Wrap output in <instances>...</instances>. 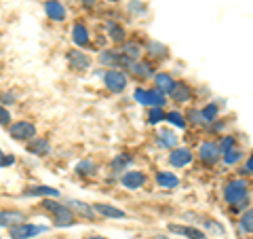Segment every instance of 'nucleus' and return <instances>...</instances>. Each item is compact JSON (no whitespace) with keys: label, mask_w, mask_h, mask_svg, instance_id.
<instances>
[{"label":"nucleus","mask_w":253,"mask_h":239,"mask_svg":"<svg viewBox=\"0 0 253 239\" xmlns=\"http://www.w3.org/2000/svg\"><path fill=\"white\" fill-rule=\"evenodd\" d=\"M247 195H249V184L245 180H230L224 188V197L228 203H243L247 201Z\"/></svg>","instance_id":"nucleus-1"},{"label":"nucleus","mask_w":253,"mask_h":239,"mask_svg":"<svg viewBox=\"0 0 253 239\" xmlns=\"http://www.w3.org/2000/svg\"><path fill=\"white\" fill-rule=\"evenodd\" d=\"M9 133L17 142H30L32 138H36V125L32 121H15L9 125Z\"/></svg>","instance_id":"nucleus-2"},{"label":"nucleus","mask_w":253,"mask_h":239,"mask_svg":"<svg viewBox=\"0 0 253 239\" xmlns=\"http://www.w3.org/2000/svg\"><path fill=\"white\" fill-rule=\"evenodd\" d=\"M46 227L42 225H32V222H21V225H15L9 229V237L11 239H32L36 235L44 233Z\"/></svg>","instance_id":"nucleus-3"},{"label":"nucleus","mask_w":253,"mask_h":239,"mask_svg":"<svg viewBox=\"0 0 253 239\" xmlns=\"http://www.w3.org/2000/svg\"><path fill=\"white\" fill-rule=\"evenodd\" d=\"M135 100L139 104L152 106V108H163L165 106V95L156 89H137L135 91Z\"/></svg>","instance_id":"nucleus-4"},{"label":"nucleus","mask_w":253,"mask_h":239,"mask_svg":"<svg viewBox=\"0 0 253 239\" xmlns=\"http://www.w3.org/2000/svg\"><path fill=\"white\" fill-rule=\"evenodd\" d=\"M199 157H201V161L203 163H207V165H213V163H217L219 159H221V150L217 146V142H203L201 148H199Z\"/></svg>","instance_id":"nucleus-5"},{"label":"nucleus","mask_w":253,"mask_h":239,"mask_svg":"<svg viewBox=\"0 0 253 239\" xmlns=\"http://www.w3.org/2000/svg\"><path fill=\"white\" fill-rule=\"evenodd\" d=\"M104 83L112 93H121L126 87V74L121 72V70H108L104 74Z\"/></svg>","instance_id":"nucleus-6"},{"label":"nucleus","mask_w":253,"mask_h":239,"mask_svg":"<svg viewBox=\"0 0 253 239\" xmlns=\"http://www.w3.org/2000/svg\"><path fill=\"white\" fill-rule=\"evenodd\" d=\"M21 222H28V214L21 212V210H0V227L4 229H11L15 225H21Z\"/></svg>","instance_id":"nucleus-7"},{"label":"nucleus","mask_w":253,"mask_h":239,"mask_svg":"<svg viewBox=\"0 0 253 239\" xmlns=\"http://www.w3.org/2000/svg\"><path fill=\"white\" fill-rule=\"evenodd\" d=\"M121 184L129 190H139L146 184V174L139 170H129V172L121 174Z\"/></svg>","instance_id":"nucleus-8"},{"label":"nucleus","mask_w":253,"mask_h":239,"mask_svg":"<svg viewBox=\"0 0 253 239\" xmlns=\"http://www.w3.org/2000/svg\"><path fill=\"white\" fill-rule=\"evenodd\" d=\"M68 66L70 70H76V72H84V70L91 68V58L83 51H68Z\"/></svg>","instance_id":"nucleus-9"},{"label":"nucleus","mask_w":253,"mask_h":239,"mask_svg":"<svg viewBox=\"0 0 253 239\" xmlns=\"http://www.w3.org/2000/svg\"><path fill=\"white\" fill-rule=\"evenodd\" d=\"M51 216H53L55 227H72L76 222V216H74V212H72L70 205H59V208L55 210Z\"/></svg>","instance_id":"nucleus-10"},{"label":"nucleus","mask_w":253,"mask_h":239,"mask_svg":"<svg viewBox=\"0 0 253 239\" xmlns=\"http://www.w3.org/2000/svg\"><path fill=\"white\" fill-rule=\"evenodd\" d=\"M26 150L30 155H36V157H44L51 153V142L46 138H32L30 142H26Z\"/></svg>","instance_id":"nucleus-11"},{"label":"nucleus","mask_w":253,"mask_h":239,"mask_svg":"<svg viewBox=\"0 0 253 239\" xmlns=\"http://www.w3.org/2000/svg\"><path fill=\"white\" fill-rule=\"evenodd\" d=\"M44 11H46V15H49L51 21H63V19H66V15H68L66 6H63L59 0H46V2H44Z\"/></svg>","instance_id":"nucleus-12"},{"label":"nucleus","mask_w":253,"mask_h":239,"mask_svg":"<svg viewBox=\"0 0 253 239\" xmlns=\"http://www.w3.org/2000/svg\"><path fill=\"white\" fill-rule=\"evenodd\" d=\"M192 161V150L190 148H173L169 155V163L173 167H184Z\"/></svg>","instance_id":"nucleus-13"},{"label":"nucleus","mask_w":253,"mask_h":239,"mask_svg":"<svg viewBox=\"0 0 253 239\" xmlns=\"http://www.w3.org/2000/svg\"><path fill=\"white\" fill-rule=\"evenodd\" d=\"M91 34H89V28L84 26V23H74V28H72V41H74V45L76 47H86L91 43V38H89Z\"/></svg>","instance_id":"nucleus-14"},{"label":"nucleus","mask_w":253,"mask_h":239,"mask_svg":"<svg viewBox=\"0 0 253 239\" xmlns=\"http://www.w3.org/2000/svg\"><path fill=\"white\" fill-rule=\"evenodd\" d=\"M21 195L23 197H59V190L51 186H26Z\"/></svg>","instance_id":"nucleus-15"},{"label":"nucleus","mask_w":253,"mask_h":239,"mask_svg":"<svg viewBox=\"0 0 253 239\" xmlns=\"http://www.w3.org/2000/svg\"><path fill=\"white\" fill-rule=\"evenodd\" d=\"M154 83H156V91H161V93H171L173 87H175V81H173V76L167 74V72L154 74Z\"/></svg>","instance_id":"nucleus-16"},{"label":"nucleus","mask_w":253,"mask_h":239,"mask_svg":"<svg viewBox=\"0 0 253 239\" xmlns=\"http://www.w3.org/2000/svg\"><path fill=\"white\" fill-rule=\"evenodd\" d=\"M99 63L106 68H118L121 66V53L114 49H106L99 53Z\"/></svg>","instance_id":"nucleus-17"},{"label":"nucleus","mask_w":253,"mask_h":239,"mask_svg":"<svg viewBox=\"0 0 253 239\" xmlns=\"http://www.w3.org/2000/svg\"><path fill=\"white\" fill-rule=\"evenodd\" d=\"M93 210L97 214H101V216H106V218H125L126 216L123 210L114 208V205H108V203H93Z\"/></svg>","instance_id":"nucleus-18"},{"label":"nucleus","mask_w":253,"mask_h":239,"mask_svg":"<svg viewBox=\"0 0 253 239\" xmlns=\"http://www.w3.org/2000/svg\"><path fill=\"white\" fill-rule=\"evenodd\" d=\"M171 98L175 100L177 104H184V102L192 98V89H190L186 83H175V87H173V91H171Z\"/></svg>","instance_id":"nucleus-19"},{"label":"nucleus","mask_w":253,"mask_h":239,"mask_svg":"<svg viewBox=\"0 0 253 239\" xmlns=\"http://www.w3.org/2000/svg\"><path fill=\"white\" fill-rule=\"evenodd\" d=\"M156 182L161 188H175L179 184V178L173 172H156Z\"/></svg>","instance_id":"nucleus-20"},{"label":"nucleus","mask_w":253,"mask_h":239,"mask_svg":"<svg viewBox=\"0 0 253 239\" xmlns=\"http://www.w3.org/2000/svg\"><path fill=\"white\" fill-rule=\"evenodd\" d=\"M169 231H173V233H179V235H186V237H190V239H207V235H205L201 229H194V227L169 225Z\"/></svg>","instance_id":"nucleus-21"},{"label":"nucleus","mask_w":253,"mask_h":239,"mask_svg":"<svg viewBox=\"0 0 253 239\" xmlns=\"http://www.w3.org/2000/svg\"><path fill=\"white\" fill-rule=\"evenodd\" d=\"M70 205H72V212L81 214V216L89 218V220H95V214H97V212L93 210V205L84 203V201H70Z\"/></svg>","instance_id":"nucleus-22"},{"label":"nucleus","mask_w":253,"mask_h":239,"mask_svg":"<svg viewBox=\"0 0 253 239\" xmlns=\"http://www.w3.org/2000/svg\"><path fill=\"white\" fill-rule=\"evenodd\" d=\"M131 163V157L126 155H116L112 161H110V170H112V174H125L126 172V165Z\"/></svg>","instance_id":"nucleus-23"},{"label":"nucleus","mask_w":253,"mask_h":239,"mask_svg":"<svg viewBox=\"0 0 253 239\" xmlns=\"http://www.w3.org/2000/svg\"><path fill=\"white\" fill-rule=\"evenodd\" d=\"M129 68L133 70V74L139 76V78H150V76H154L152 66H150V63H144V61H133Z\"/></svg>","instance_id":"nucleus-24"},{"label":"nucleus","mask_w":253,"mask_h":239,"mask_svg":"<svg viewBox=\"0 0 253 239\" xmlns=\"http://www.w3.org/2000/svg\"><path fill=\"white\" fill-rule=\"evenodd\" d=\"M97 172V163L91 161V159H86V161H81L76 165V174L78 176H91V174Z\"/></svg>","instance_id":"nucleus-25"},{"label":"nucleus","mask_w":253,"mask_h":239,"mask_svg":"<svg viewBox=\"0 0 253 239\" xmlns=\"http://www.w3.org/2000/svg\"><path fill=\"white\" fill-rule=\"evenodd\" d=\"M141 53H144V49H141L137 43H125V47H123V55H126L129 60H137Z\"/></svg>","instance_id":"nucleus-26"},{"label":"nucleus","mask_w":253,"mask_h":239,"mask_svg":"<svg viewBox=\"0 0 253 239\" xmlns=\"http://www.w3.org/2000/svg\"><path fill=\"white\" fill-rule=\"evenodd\" d=\"M158 144H161L163 148H175L177 138L171 131H161V135H158Z\"/></svg>","instance_id":"nucleus-27"},{"label":"nucleus","mask_w":253,"mask_h":239,"mask_svg":"<svg viewBox=\"0 0 253 239\" xmlns=\"http://www.w3.org/2000/svg\"><path fill=\"white\" fill-rule=\"evenodd\" d=\"M148 53L152 55V58H156V60L167 58V47L161 45V43H156V41H152V43L148 45Z\"/></svg>","instance_id":"nucleus-28"},{"label":"nucleus","mask_w":253,"mask_h":239,"mask_svg":"<svg viewBox=\"0 0 253 239\" xmlns=\"http://www.w3.org/2000/svg\"><path fill=\"white\" fill-rule=\"evenodd\" d=\"M108 34L114 43L125 41V30H123V26H118V23H108Z\"/></svg>","instance_id":"nucleus-29"},{"label":"nucleus","mask_w":253,"mask_h":239,"mask_svg":"<svg viewBox=\"0 0 253 239\" xmlns=\"http://www.w3.org/2000/svg\"><path fill=\"white\" fill-rule=\"evenodd\" d=\"M239 225H241V229L245 231V233H253V210H247L243 214Z\"/></svg>","instance_id":"nucleus-30"},{"label":"nucleus","mask_w":253,"mask_h":239,"mask_svg":"<svg viewBox=\"0 0 253 239\" xmlns=\"http://www.w3.org/2000/svg\"><path fill=\"white\" fill-rule=\"evenodd\" d=\"M221 159H224L226 165H234V163H239L241 159H243V153H241L239 148H232V150H228V153L221 155Z\"/></svg>","instance_id":"nucleus-31"},{"label":"nucleus","mask_w":253,"mask_h":239,"mask_svg":"<svg viewBox=\"0 0 253 239\" xmlns=\"http://www.w3.org/2000/svg\"><path fill=\"white\" fill-rule=\"evenodd\" d=\"M217 110H219V106H217V104H207V106H205V108L201 110V115H203V119H205V123L215 121Z\"/></svg>","instance_id":"nucleus-32"},{"label":"nucleus","mask_w":253,"mask_h":239,"mask_svg":"<svg viewBox=\"0 0 253 239\" xmlns=\"http://www.w3.org/2000/svg\"><path fill=\"white\" fill-rule=\"evenodd\" d=\"M165 121V113H163V108H150V113H148V123H161Z\"/></svg>","instance_id":"nucleus-33"},{"label":"nucleus","mask_w":253,"mask_h":239,"mask_svg":"<svg viewBox=\"0 0 253 239\" xmlns=\"http://www.w3.org/2000/svg\"><path fill=\"white\" fill-rule=\"evenodd\" d=\"M165 121H169V123H173V125H177L179 129H184V127H186L184 115H179V113H169V115H165Z\"/></svg>","instance_id":"nucleus-34"},{"label":"nucleus","mask_w":253,"mask_h":239,"mask_svg":"<svg viewBox=\"0 0 253 239\" xmlns=\"http://www.w3.org/2000/svg\"><path fill=\"white\" fill-rule=\"evenodd\" d=\"M15 102H17V93H15V91H2V93H0V104H2V106L9 108L11 104H15Z\"/></svg>","instance_id":"nucleus-35"},{"label":"nucleus","mask_w":253,"mask_h":239,"mask_svg":"<svg viewBox=\"0 0 253 239\" xmlns=\"http://www.w3.org/2000/svg\"><path fill=\"white\" fill-rule=\"evenodd\" d=\"M11 121H13L11 110L6 108V106L0 104V125H2V127H9V125H11Z\"/></svg>","instance_id":"nucleus-36"},{"label":"nucleus","mask_w":253,"mask_h":239,"mask_svg":"<svg viewBox=\"0 0 253 239\" xmlns=\"http://www.w3.org/2000/svg\"><path fill=\"white\" fill-rule=\"evenodd\" d=\"M217 146L221 150V155H224V153H228V150L234 148V138H232V135H224V140H221Z\"/></svg>","instance_id":"nucleus-37"},{"label":"nucleus","mask_w":253,"mask_h":239,"mask_svg":"<svg viewBox=\"0 0 253 239\" xmlns=\"http://www.w3.org/2000/svg\"><path fill=\"white\" fill-rule=\"evenodd\" d=\"M188 121L190 123H194V125H205V119H203V115H201V110H190L188 113Z\"/></svg>","instance_id":"nucleus-38"},{"label":"nucleus","mask_w":253,"mask_h":239,"mask_svg":"<svg viewBox=\"0 0 253 239\" xmlns=\"http://www.w3.org/2000/svg\"><path fill=\"white\" fill-rule=\"evenodd\" d=\"M15 163V155H2V159H0V167H9Z\"/></svg>","instance_id":"nucleus-39"},{"label":"nucleus","mask_w":253,"mask_h":239,"mask_svg":"<svg viewBox=\"0 0 253 239\" xmlns=\"http://www.w3.org/2000/svg\"><path fill=\"white\" fill-rule=\"evenodd\" d=\"M245 174H253V153L249 155V159H247V163H245V170H243Z\"/></svg>","instance_id":"nucleus-40"},{"label":"nucleus","mask_w":253,"mask_h":239,"mask_svg":"<svg viewBox=\"0 0 253 239\" xmlns=\"http://www.w3.org/2000/svg\"><path fill=\"white\" fill-rule=\"evenodd\" d=\"M83 4L86 6V9H91V6H95V0H83Z\"/></svg>","instance_id":"nucleus-41"},{"label":"nucleus","mask_w":253,"mask_h":239,"mask_svg":"<svg viewBox=\"0 0 253 239\" xmlns=\"http://www.w3.org/2000/svg\"><path fill=\"white\" fill-rule=\"evenodd\" d=\"M84 239H106V237H101V235H89V237H84Z\"/></svg>","instance_id":"nucleus-42"},{"label":"nucleus","mask_w":253,"mask_h":239,"mask_svg":"<svg viewBox=\"0 0 253 239\" xmlns=\"http://www.w3.org/2000/svg\"><path fill=\"white\" fill-rule=\"evenodd\" d=\"M154 239H169V237H165V235H156Z\"/></svg>","instance_id":"nucleus-43"},{"label":"nucleus","mask_w":253,"mask_h":239,"mask_svg":"<svg viewBox=\"0 0 253 239\" xmlns=\"http://www.w3.org/2000/svg\"><path fill=\"white\" fill-rule=\"evenodd\" d=\"M108 2H118V0H108Z\"/></svg>","instance_id":"nucleus-44"},{"label":"nucleus","mask_w":253,"mask_h":239,"mask_svg":"<svg viewBox=\"0 0 253 239\" xmlns=\"http://www.w3.org/2000/svg\"><path fill=\"white\" fill-rule=\"evenodd\" d=\"M2 155H4V153H2V150H0V159H2Z\"/></svg>","instance_id":"nucleus-45"}]
</instances>
